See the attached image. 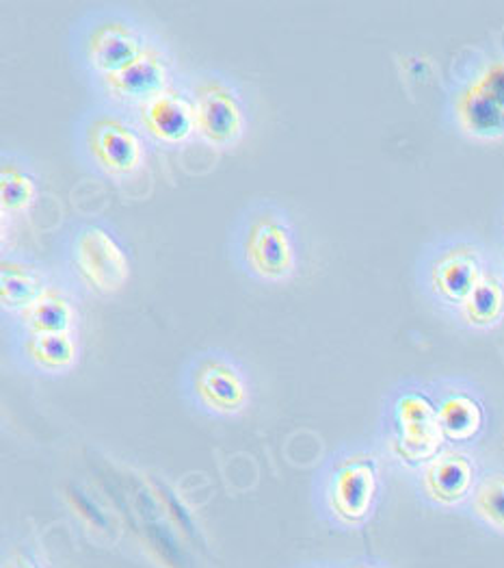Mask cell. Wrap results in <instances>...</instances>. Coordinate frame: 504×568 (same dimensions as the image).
<instances>
[{
    "mask_svg": "<svg viewBox=\"0 0 504 568\" xmlns=\"http://www.w3.org/2000/svg\"><path fill=\"white\" fill-rule=\"evenodd\" d=\"M481 474V463L470 447L446 445L410 475L415 497L431 510L457 513L467 504Z\"/></svg>",
    "mask_w": 504,
    "mask_h": 568,
    "instance_id": "12",
    "label": "cell"
},
{
    "mask_svg": "<svg viewBox=\"0 0 504 568\" xmlns=\"http://www.w3.org/2000/svg\"><path fill=\"white\" fill-rule=\"evenodd\" d=\"M304 252L306 245L295 215L274 197L247 202L229 226V261L251 283H292L301 272Z\"/></svg>",
    "mask_w": 504,
    "mask_h": 568,
    "instance_id": "4",
    "label": "cell"
},
{
    "mask_svg": "<svg viewBox=\"0 0 504 568\" xmlns=\"http://www.w3.org/2000/svg\"><path fill=\"white\" fill-rule=\"evenodd\" d=\"M4 338L13 367L33 378H63L83 358V332L4 334Z\"/></svg>",
    "mask_w": 504,
    "mask_h": 568,
    "instance_id": "14",
    "label": "cell"
},
{
    "mask_svg": "<svg viewBox=\"0 0 504 568\" xmlns=\"http://www.w3.org/2000/svg\"><path fill=\"white\" fill-rule=\"evenodd\" d=\"M135 118L154 148L181 150L193 142L197 138V126L186 77L176 88L135 111Z\"/></svg>",
    "mask_w": 504,
    "mask_h": 568,
    "instance_id": "16",
    "label": "cell"
},
{
    "mask_svg": "<svg viewBox=\"0 0 504 568\" xmlns=\"http://www.w3.org/2000/svg\"><path fill=\"white\" fill-rule=\"evenodd\" d=\"M344 568H394L388 560L379 558V556H358V558H351L344 562Z\"/></svg>",
    "mask_w": 504,
    "mask_h": 568,
    "instance_id": "22",
    "label": "cell"
},
{
    "mask_svg": "<svg viewBox=\"0 0 504 568\" xmlns=\"http://www.w3.org/2000/svg\"><path fill=\"white\" fill-rule=\"evenodd\" d=\"M54 283H56V274L52 263L24 250H2V258H0L2 324L29 311Z\"/></svg>",
    "mask_w": 504,
    "mask_h": 568,
    "instance_id": "15",
    "label": "cell"
},
{
    "mask_svg": "<svg viewBox=\"0 0 504 568\" xmlns=\"http://www.w3.org/2000/svg\"><path fill=\"white\" fill-rule=\"evenodd\" d=\"M83 300L63 283L52 284L47 293L20 317L4 322V334H63L83 332Z\"/></svg>",
    "mask_w": 504,
    "mask_h": 568,
    "instance_id": "17",
    "label": "cell"
},
{
    "mask_svg": "<svg viewBox=\"0 0 504 568\" xmlns=\"http://www.w3.org/2000/svg\"><path fill=\"white\" fill-rule=\"evenodd\" d=\"M292 568H344V565L331 562V560H310V562H301Z\"/></svg>",
    "mask_w": 504,
    "mask_h": 568,
    "instance_id": "23",
    "label": "cell"
},
{
    "mask_svg": "<svg viewBox=\"0 0 504 568\" xmlns=\"http://www.w3.org/2000/svg\"><path fill=\"white\" fill-rule=\"evenodd\" d=\"M184 404L210 422H238L256 399V384L243 358L224 347H204L184 361L178 378Z\"/></svg>",
    "mask_w": 504,
    "mask_h": 568,
    "instance_id": "8",
    "label": "cell"
},
{
    "mask_svg": "<svg viewBox=\"0 0 504 568\" xmlns=\"http://www.w3.org/2000/svg\"><path fill=\"white\" fill-rule=\"evenodd\" d=\"M42 193V174L35 161L20 150H2L0 156V211L2 220L29 213Z\"/></svg>",
    "mask_w": 504,
    "mask_h": 568,
    "instance_id": "18",
    "label": "cell"
},
{
    "mask_svg": "<svg viewBox=\"0 0 504 568\" xmlns=\"http://www.w3.org/2000/svg\"><path fill=\"white\" fill-rule=\"evenodd\" d=\"M186 88L199 142L232 152L247 140L254 126V104L236 77L222 68H199L186 74Z\"/></svg>",
    "mask_w": 504,
    "mask_h": 568,
    "instance_id": "10",
    "label": "cell"
},
{
    "mask_svg": "<svg viewBox=\"0 0 504 568\" xmlns=\"http://www.w3.org/2000/svg\"><path fill=\"white\" fill-rule=\"evenodd\" d=\"M501 263H503V270H504V256L501 258Z\"/></svg>",
    "mask_w": 504,
    "mask_h": 568,
    "instance_id": "24",
    "label": "cell"
},
{
    "mask_svg": "<svg viewBox=\"0 0 504 568\" xmlns=\"http://www.w3.org/2000/svg\"><path fill=\"white\" fill-rule=\"evenodd\" d=\"M429 384L446 445H476L490 429V406L483 388L459 376L433 379Z\"/></svg>",
    "mask_w": 504,
    "mask_h": 568,
    "instance_id": "13",
    "label": "cell"
},
{
    "mask_svg": "<svg viewBox=\"0 0 504 568\" xmlns=\"http://www.w3.org/2000/svg\"><path fill=\"white\" fill-rule=\"evenodd\" d=\"M167 38L126 2H95L68 27L65 54L85 88L128 70Z\"/></svg>",
    "mask_w": 504,
    "mask_h": 568,
    "instance_id": "1",
    "label": "cell"
},
{
    "mask_svg": "<svg viewBox=\"0 0 504 568\" xmlns=\"http://www.w3.org/2000/svg\"><path fill=\"white\" fill-rule=\"evenodd\" d=\"M186 77L176 50L165 40L161 47L147 52L128 70L88 88L92 100L109 102L126 111H138L154 98L169 92Z\"/></svg>",
    "mask_w": 504,
    "mask_h": 568,
    "instance_id": "11",
    "label": "cell"
},
{
    "mask_svg": "<svg viewBox=\"0 0 504 568\" xmlns=\"http://www.w3.org/2000/svg\"><path fill=\"white\" fill-rule=\"evenodd\" d=\"M444 120L463 140H504V50H470L459 59L444 92Z\"/></svg>",
    "mask_w": 504,
    "mask_h": 568,
    "instance_id": "6",
    "label": "cell"
},
{
    "mask_svg": "<svg viewBox=\"0 0 504 568\" xmlns=\"http://www.w3.org/2000/svg\"><path fill=\"white\" fill-rule=\"evenodd\" d=\"M465 332L496 331L504 324V270L501 258H494L490 272L472 295L449 317Z\"/></svg>",
    "mask_w": 504,
    "mask_h": 568,
    "instance_id": "19",
    "label": "cell"
},
{
    "mask_svg": "<svg viewBox=\"0 0 504 568\" xmlns=\"http://www.w3.org/2000/svg\"><path fill=\"white\" fill-rule=\"evenodd\" d=\"M461 515L481 531L504 538V465L481 467L474 490Z\"/></svg>",
    "mask_w": 504,
    "mask_h": 568,
    "instance_id": "20",
    "label": "cell"
},
{
    "mask_svg": "<svg viewBox=\"0 0 504 568\" xmlns=\"http://www.w3.org/2000/svg\"><path fill=\"white\" fill-rule=\"evenodd\" d=\"M379 443L392 465L410 475L446 447L429 382L401 379L385 393Z\"/></svg>",
    "mask_w": 504,
    "mask_h": 568,
    "instance_id": "7",
    "label": "cell"
},
{
    "mask_svg": "<svg viewBox=\"0 0 504 568\" xmlns=\"http://www.w3.org/2000/svg\"><path fill=\"white\" fill-rule=\"evenodd\" d=\"M385 495L383 454L370 443H344L317 467L310 499L317 519L340 534L364 531Z\"/></svg>",
    "mask_w": 504,
    "mask_h": 568,
    "instance_id": "2",
    "label": "cell"
},
{
    "mask_svg": "<svg viewBox=\"0 0 504 568\" xmlns=\"http://www.w3.org/2000/svg\"><path fill=\"white\" fill-rule=\"evenodd\" d=\"M52 267L59 283L81 300H109L133 276V250L120 229L97 215L72 217L54 239Z\"/></svg>",
    "mask_w": 504,
    "mask_h": 568,
    "instance_id": "3",
    "label": "cell"
},
{
    "mask_svg": "<svg viewBox=\"0 0 504 568\" xmlns=\"http://www.w3.org/2000/svg\"><path fill=\"white\" fill-rule=\"evenodd\" d=\"M494 258L487 245L474 235H442L420 252L415 284L433 308L451 317L485 278Z\"/></svg>",
    "mask_w": 504,
    "mask_h": 568,
    "instance_id": "9",
    "label": "cell"
},
{
    "mask_svg": "<svg viewBox=\"0 0 504 568\" xmlns=\"http://www.w3.org/2000/svg\"><path fill=\"white\" fill-rule=\"evenodd\" d=\"M0 568H50L44 551L31 538H16L2 549Z\"/></svg>",
    "mask_w": 504,
    "mask_h": 568,
    "instance_id": "21",
    "label": "cell"
},
{
    "mask_svg": "<svg viewBox=\"0 0 504 568\" xmlns=\"http://www.w3.org/2000/svg\"><path fill=\"white\" fill-rule=\"evenodd\" d=\"M70 145L76 165L106 183L135 179L154 148L133 111L100 100H92L72 120Z\"/></svg>",
    "mask_w": 504,
    "mask_h": 568,
    "instance_id": "5",
    "label": "cell"
}]
</instances>
